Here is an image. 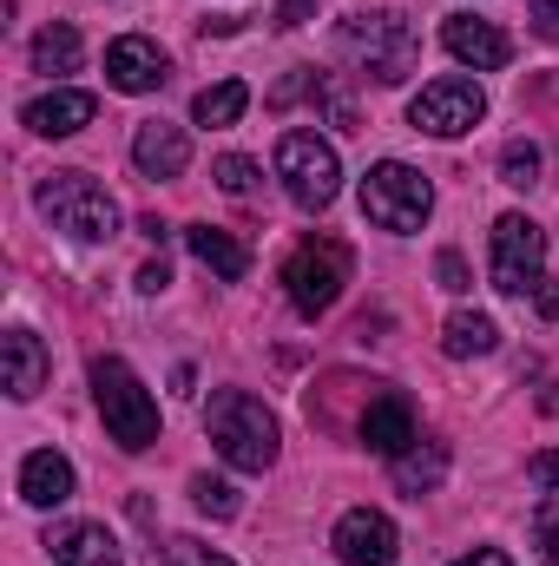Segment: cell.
Wrapping results in <instances>:
<instances>
[{
	"instance_id": "1",
	"label": "cell",
	"mask_w": 559,
	"mask_h": 566,
	"mask_svg": "<svg viewBox=\"0 0 559 566\" xmlns=\"http://www.w3.org/2000/svg\"><path fill=\"white\" fill-rule=\"evenodd\" d=\"M336 53H342L349 66H362L376 86H395V80L415 66L421 40H415V27H409L402 7H369V13H349V20L336 27Z\"/></svg>"
},
{
	"instance_id": "2",
	"label": "cell",
	"mask_w": 559,
	"mask_h": 566,
	"mask_svg": "<svg viewBox=\"0 0 559 566\" xmlns=\"http://www.w3.org/2000/svg\"><path fill=\"white\" fill-rule=\"evenodd\" d=\"M33 205L53 231L80 238V244H113L119 238V198L86 171H46L33 185Z\"/></svg>"
},
{
	"instance_id": "3",
	"label": "cell",
	"mask_w": 559,
	"mask_h": 566,
	"mask_svg": "<svg viewBox=\"0 0 559 566\" xmlns=\"http://www.w3.org/2000/svg\"><path fill=\"white\" fill-rule=\"evenodd\" d=\"M204 434L238 474H264L277 461V416L251 389H218L211 409H204Z\"/></svg>"
},
{
	"instance_id": "4",
	"label": "cell",
	"mask_w": 559,
	"mask_h": 566,
	"mask_svg": "<svg viewBox=\"0 0 559 566\" xmlns=\"http://www.w3.org/2000/svg\"><path fill=\"white\" fill-rule=\"evenodd\" d=\"M93 402H99V416H106V434H113L126 454H145V448L158 441V402H151V389H145L139 376H133L126 356H99V363H93Z\"/></svg>"
},
{
	"instance_id": "5",
	"label": "cell",
	"mask_w": 559,
	"mask_h": 566,
	"mask_svg": "<svg viewBox=\"0 0 559 566\" xmlns=\"http://www.w3.org/2000/svg\"><path fill=\"white\" fill-rule=\"evenodd\" d=\"M277 178L296 211H329L336 191H342V158H336V145L323 139V133L296 126V133L277 139Z\"/></svg>"
},
{
	"instance_id": "6",
	"label": "cell",
	"mask_w": 559,
	"mask_h": 566,
	"mask_svg": "<svg viewBox=\"0 0 559 566\" xmlns=\"http://www.w3.org/2000/svg\"><path fill=\"white\" fill-rule=\"evenodd\" d=\"M428 211H434V185L421 178L415 165H402V158L369 165V178H362V218H369V224L409 238V231L428 224Z\"/></svg>"
},
{
	"instance_id": "7",
	"label": "cell",
	"mask_w": 559,
	"mask_h": 566,
	"mask_svg": "<svg viewBox=\"0 0 559 566\" xmlns=\"http://www.w3.org/2000/svg\"><path fill=\"white\" fill-rule=\"evenodd\" d=\"M342 283H349V244H336V238H303V244L289 251V264H283V290H289L296 316L336 310Z\"/></svg>"
},
{
	"instance_id": "8",
	"label": "cell",
	"mask_w": 559,
	"mask_h": 566,
	"mask_svg": "<svg viewBox=\"0 0 559 566\" xmlns=\"http://www.w3.org/2000/svg\"><path fill=\"white\" fill-rule=\"evenodd\" d=\"M487 277H494L500 296H527V290H540V277H547V231H540L534 218H520V211L494 218Z\"/></svg>"
},
{
	"instance_id": "9",
	"label": "cell",
	"mask_w": 559,
	"mask_h": 566,
	"mask_svg": "<svg viewBox=\"0 0 559 566\" xmlns=\"http://www.w3.org/2000/svg\"><path fill=\"white\" fill-rule=\"evenodd\" d=\"M481 119H487V93H481L474 80H461V73L428 80L415 99H409V126L428 133V139H461V133H474Z\"/></svg>"
},
{
	"instance_id": "10",
	"label": "cell",
	"mask_w": 559,
	"mask_h": 566,
	"mask_svg": "<svg viewBox=\"0 0 559 566\" xmlns=\"http://www.w3.org/2000/svg\"><path fill=\"white\" fill-rule=\"evenodd\" d=\"M329 547H336V560H342V566H395L402 534H395V521H389V514H376V507H349V514L336 521Z\"/></svg>"
},
{
	"instance_id": "11",
	"label": "cell",
	"mask_w": 559,
	"mask_h": 566,
	"mask_svg": "<svg viewBox=\"0 0 559 566\" xmlns=\"http://www.w3.org/2000/svg\"><path fill=\"white\" fill-rule=\"evenodd\" d=\"M441 46H447L461 66H474V73H500V66L514 60V40H507L494 20H474V13H447V20H441Z\"/></svg>"
},
{
	"instance_id": "12",
	"label": "cell",
	"mask_w": 559,
	"mask_h": 566,
	"mask_svg": "<svg viewBox=\"0 0 559 566\" xmlns=\"http://www.w3.org/2000/svg\"><path fill=\"white\" fill-rule=\"evenodd\" d=\"M106 80H113L119 93H158V86L171 80V60H165L158 40H145V33H119V40L106 46Z\"/></svg>"
},
{
	"instance_id": "13",
	"label": "cell",
	"mask_w": 559,
	"mask_h": 566,
	"mask_svg": "<svg viewBox=\"0 0 559 566\" xmlns=\"http://www.w3.org/2000/svg\"><path fill=\"white\" fill-rule=\"evenodd\" d=\"M93 113H99V99H93V93L60 86V93H40L20 119H27V133H40V139H73V133H86V126H93Z\"/></svg>"
},
{
	"instance_id": "14",
	"label": "cell",
	"mask_w": 559,
	"mask_h": 566,
	"mask_svg": "<svg viewBox=\"0 0 559 566\" xmlns=\"http://www.w3.org/2000/svg\"><path fill=\"white\" fill-rule=\"evenodd\" d=\"M20 501L27 507H66L73 501V461L60 448H33L20 461Z\"/></svg>"
},
{
	"instance_id": "15",
	"label": "cell",
	"mask_w": 559,
	"mask_h": 566,
	"mask_svg": "<svg viewBox=\"0 0 559 566\" xmlns=\"http://www.w3.org/2000/svg\"><path fill=\"white\" fill-rule=\"evenodd\" d=\"M362 441H369L376 454H389V461L409 454V448H415V409H409V396H395V389L376 396V402L362 409Z\"/></svg>"
},
{
	"instance_id": "16",
	"label": "cell",
	"mask_w": 559,
	"mask_h": 566,
	"mask_svg": "<svg viewBox=\"0 0 559 566\" xmlns=\"http://www.w3.org/2000/svg\"><path fill=\"white\" fill-rule=\"evenodd\" d=\"M133 165H139L145 178H178V171L191 165V139H184V126L145 119L139 133H133Z\"/></svg>"
},
{
	"instance_id": "17",
	"label": "cell",
	"mask_w": 559,
	"mask_h": 566,
	"mask_svg": "<svg viewBox=\"0 0 559 566\" xmlns=\"http://www.w3.org/2000/svg\"><path fill=\"white\" fill-rule=\"evenodd\" d=\"M0 356H7V396H13V402H33V396L46 389V369H53L46 343H40L33 329H7Z\"/></svg>"
},
{
	"instance_id": "18",
	"label": "cell",
	"mask_w": 559,
	"mask_h": 566,
	"mask_svg": "<svg viewBox=\"0 0 559 566\" xmlns=\"http://www.w3.org/2000/svg\"><path fill=\"white\" fill-rule=\"evenodd\" d=\"M46 554H53V566H119V541L99 521H73V527L46 534Z\"/></svg>"
},
{
	"instance_id": "19",
	"label": "cell",
	"mask_w": 559,
	"mask_h": 566,
	"mask_svg": "<svg viewBox=\"0 0 559 566\" xmlns=\"http://www.w3.org/2000/svg\"><path fill=\"white\" fill-rule=\"evenodd\" d=\"M184 244H191V258H198L218 283H238L251 271V251H244L231 231H218V224H184Z\"/></svg>"
},
{
	"instance_id": "20",
	"label": "cell",
	"mask_w": 559,
	"mask_h": 566,
	"mask_svg": "<svg viewBox=\"0 0 559 566\" xmlns=\"http://www.w3.org/2000/svg\"><path fill=\"white\" fill-rule=\"evenodd\" d=\"M441 349H447L454 363H467V356H494V349H500V323L481 316V310H454V316L441 323Z\"/></svg>"
},
{
	"instance_id": "21",
	"label": "cell",
	"mask_w": 559,
	"mask_h": 566,
	"mask_svg": "<svg viewBox=\"0 0 559 566\" xmlns=\"http://www.w3.org/2000/svg\"><path fill=\"white\" fill-rule=\"evenodd\" d=\"M441 474H447V448H441V441H415L409 454H395V488L415 494V501L441 488Z\"/></svg>"
},
{
	"instance_id": "22",
	"label": "cell",
	"mask_w": 559,
	"mask_h": 566,
	"mask_svg": "<svg viewBox=\"0 0 559 566\" xmlns=\"http://www.w3.org/2000/svg\"><path fill=\"white\" fill-rule=\"evenodd\" d=\"M244 106H251V86H244V80H218V86H204V93L191 99V119L211 126V133H224V126L244 119Z\"/></svg>"
},
{
	"instance_id": "23",
	"label": "cell",
	"mask_w": 559,
	"mask_h": 566,
	"mask_svg": "<svg viewBox=\"0 0 559 566\" xmlns=\"http://www.w3.org/2000/svg\"><path fill=\"white\" fill-rule=\"evenodd\" d=\"M80 27L73 20H53V27H40V40H33V73H80Z\"/></svg>"
},
{
	"instance_id": "24",
	"label": "cell",
	"mask_w": 559,
	"mask_h": 566,
	"mask_svg": "<svg viewBox=\"0 0 559 566\" xmlns=\"http://www.w3.org/2000/svg\"><path fill=\"white\" fill-rule=\"evenodd\" d=\"M211 178H218L231 198H257V185H264V165H257V158H244V151H224V158L211 165Z\"/></svg>"
},
{
	"instance_id": "25",
	"label": "cell",
	"mask_w": 559,
	"mask_h": 566,
	"mask_svg": "<svg viewBox=\"0 0 559 566\" xmlns=\"http://www.w3.org/2000/svg\"><path fill=\"white\" fill-rule=\"evenodd\" d=\"M500 178H507L514 191L540 185V145H534V139H514L507 151H500Z\"/></svg>"
},
{
	"instance_id": "26",
	"label": "cell",
	"mask_w": 559,
	"mask_h": 566,
	"mask_svg": "<svg viewBox=\"0 0 559 566\" xmlns=\"http://www.w3.org/2000/svg\"><path fill=\"white\" fill-rule=\"evenodd\" d=\"M151 560L158 566H231L224 554H211L204 541H184V534H171L165 547H151Z\"/></svg>"
},
{
	"instance_id": "27",
	"label": "cell",
	"mask_w": 559,
	"mask_h": 566,
	"mask_svg": "<svg viewBox=\"0 0 559 566\" xmlns=\"http://www.w3.org/2000/svg\"><path fill=\"white\" fill-rule=\"evenodd\" d=\"M191 501H198L211 521H231V514H238V488H231V481H211V474L191 481Z\"/></svg>"
},
{
	"instance_id": "28",
	"label": "cell",
	"mask_w": 559,
	"mask_h": 566,
	"mask_svg": "<svg viewBox=\"0 0 559 566\" xmlns=\"http://www.w3.org/2000/svg\"><path fill=\"white\" fill-rule=\"evenodd\" d=\"M527 481H534V488H547V494H559V448H547V454H534V461H527Z\"/></svg>"
},
{
	"instance_id": "29",
	"label": "cell",
	"mask_w": 559,
	"mask_h": 566,
	"mask_svg": "<svg viewBox=\"0 0 559 566\" xmlns=\"http://www.w3.org/2000/svg\"><path fill=\"white\" fill-rule=\"evenodd\" d=\"M434 277H441V290H467V264H461V251H441V258H434Z\"/></svg>"
},
{
	"instance_id": "30",
	"label": "cell",
	"mask_w": 559,
	"mask_h": 566,
	"mask_svg": "<svg viewBox=\"0 0 559 566\" xmlns=\"http://www.w3.org/2000/svg\"><path fill=\"white\" fill-rule=\"evenodd\" d=\"M534 33L540 40H559V0H534Z\"/></svg>"
},
{
	"instance_id": "31",
	"label": "cell",
	"mask_w": 559,
	"mask_h": 566,
	"mask_svg": "<svg viewBox=\"0 0 559 566\" xmlns=\"http://www.w3.org/2000/svg\"><path fill=\"white\" fill-rule=\"evenodd\" d=\"M540 566H559V514L540 521Z\"/></svg>"
},
{
	"instance_id": "32",
	"label": "cell",
	"mask_w": 559,
	"mask_h": 566,
	"mask_svg": "<svg viewBox=\"0 0 559 566\" xmlns=\"http://www.w3.org/2000/svg\"><path fill=\"white\" fill-rule=\"evenodd\" d=\"M165 283H171V271H165V258H151V264L139 271V290H145V296H158Z\"/></svg>"
},
{
	"instance_id": "33",
	"label": "cell",
	"mask_w": 559,
	"mask_h": 566,
	"mask_svg": "<svg viewBox=\"0 0 559 566\" xmlns=\"http://www.w3.org/2000/svg\"><path fill=\"white\" fill-rule=\"evenodd\" d=\"M534 303H540V316H547V323H559V283H553V277H540Z\"/></svg>"
},
{
	"instance_id": "34",
	"label": "cell",
	"mask_w": 559,
	"mask_h": 566,
	"mask_svg": "<svg viewBox=\"0 0 559 566\" xmlns=\"http://www.w3.org/2000/svg\"><path fill=\"white\" fill-rule=\"evenodd\" d=\"M454 566H514V560H507L500 547H474V554H461Z\"/></svg>"
},
{
	"instance_id": "35",
	"label": "cell",
	"mask_w": 559,
	"mask_h": 566,
	"mask_svg": "<svg viewBox=\"0 0 559 566\" xmlns=\"http://www.w3.org/2000/svg\"><path fill=\"white\" fill-rule=\"evenodd\" d=\"M303 13H309V0H283V7H277V27H303Z\"/></svg>"
},
{
	"instance_id": "36",
	"label": "cell",
	"mask_w": 559,
	"mask_h": 566,
	"mask_svg": "<svg viewBox=\"0 0 559 566\" xmlns=\"http://www.w3.org/2000/svg\"><path fill=\"white\" fill-rule=\"evenodd\" d=\"M540 409H547V416H559V389H547V396H540Z\"/></svg>"
}]
</instances>
